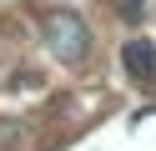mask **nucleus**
Masks as SVG:
<instances>
[{
    "instance_id": "7ed1b4c3",
    "label": "nucleus",
    "mask_w": 156,
    "mask_h": 151,
    "mask_svg": "<svg viewBox=\"0 0 156 151\" xmlns=\"http://www.w3.org/2000/svg\"><path fill=\"white\" fill-rule=\"evenodd\" d=\"M116 5H121V15H126V20H136V15H141V0H116Z\"/></svg>"
},
{
    "instance_id": "f257e3e1",
    "label": "nucleus",
    "mask_w": 156,
    "mask_h": 151,
    "mask_svg": "<svg viewBox=\"0 0 156 151\" xmlns=\"http://www.w3.org/2000/svg\"><path fill=\"white\" fill-rule=\"evenodd\" d=\"M45 45H51L55 60L81 66L86 50H91V30H86V20L76 15V10H51V15H45Z\"/></svg>"
},
{
    "instance_id": "f03ea898",
    "label": "nucleus",
    "mask_w": 156,
    "mask_h": 151,
    "mask_svg": "<svg viewBox=\"0 0 156 151\" xmlns=\"http://www.w3.org/2000/svg\"><path fill=\"white\" fill-rule=\"evenodd\" d=\"M121 66H126V76H136V81H151V76H156V45H151V40H126V50H121Z\"/></svg>"
}]
</instances>
